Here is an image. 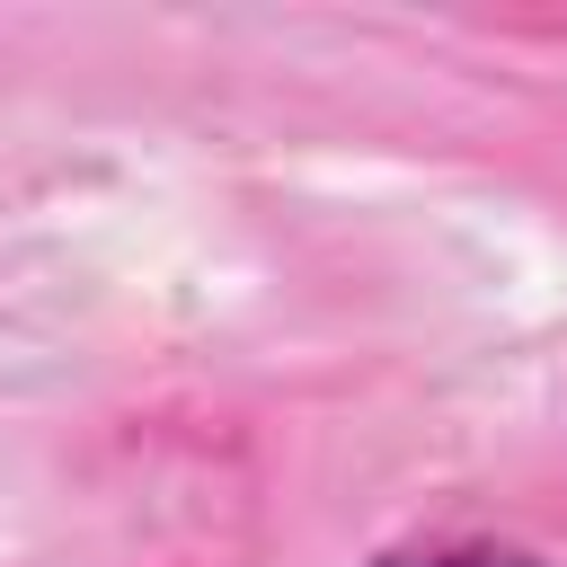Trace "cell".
Segmentation results:
<instances>
[{"mask_svg": "<svg viewBox=\"0 0 567 567\" xmlns=\"http://www.w3.org/2000/svg\"><path fill=\"white\" fill-rule=\"evenodd\" d=\"M372 567H549V558L523 540H408V549H381Z\"/></svg>", "mask_w": 567, "mask_h": 567, "instance_id": "1", "label": "cell"}]
</instances>
